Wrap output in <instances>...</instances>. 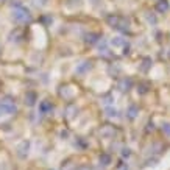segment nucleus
I'll return each instance as SVG.
<instances>
[{
  "label": "nucleus",
  "instance_id": "2",
  "mask_svg": "<svg viewBox=\"0 0 170 170\" xmlns=\"http://www.w3.org/2000/svg\"><path fill=\"white\" fill-rule=\"evenodd\" d=\"M0 111L5 112V114H11L16 111V105L11 103V102H3L2 105H0Z\"/></svg>",
  "mask_w": 170,
  "mask_h": 170
},
{
  "label": "nucleus",
  "instance_id": "1",
  "mask_svg": "<svg viewBox=\"0 0 170 170\" xmlns=\"http://www.w3.org/2000/svg\"><path fill=\"white\" fill-rule=\"evenodd\" d=\"M14 19H16L17 22H28V20L31 19V16H30V13H28L27 8L19 6V8L14 10Z\"/></svg>",
  "mask_w": 170,
  "mask_h": 170
}]
</instances>
